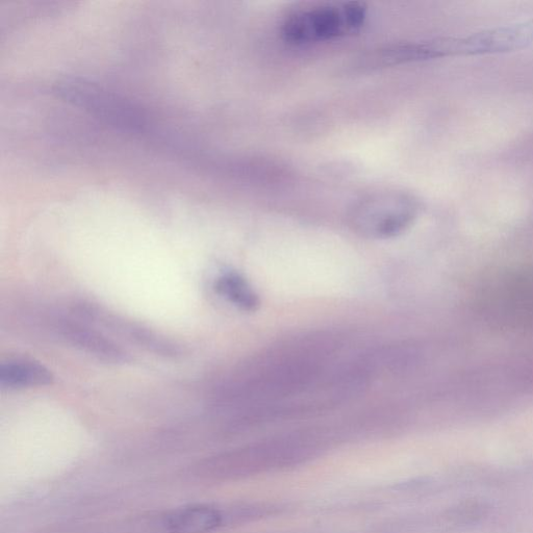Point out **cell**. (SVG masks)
Instances as JSON below:
<instances>
[{"label": "cell", "instance_id": "cell-1", "mask_svg": "<svg viewBox=\"0 0 533 533\" xmlns=\"http://www.w3.org/2000/svg\"><path fill=\"white\" fill-rule=\"evenodd\" d=\"M367 19V8L361 3H340L301 9L283 23L285 40L294 45H307L339 39L358 32Z\"/></svg>", "mask_w": 533, "mask_h": 533}, {"label": "cell", "instance_id": "cell-2", "mask_svg": "<svg viewBox=\"0 0 533 533\" xmlns=\"http://www.w3.org/2000/svg\"><path fill=\"white\" fill-rule=\"evenodd\" d=\"M419 213L415 198L400 192H380L360 199L349 213L354 232L370 239H391L412 226Z\"/></svg>", "mask_w": 533, "mask_h": 533}, {"label": "cell", "instance_id": "cell-3", "mask_svg": "<svg viewBox=\"0 0 533 533\" xmlns=\"http://www.w3.org/2000/svg\"><path fill=\"white\" fill-rule=\"evenodd\" d=\"M55 92L115 130L133 134L145 132V115L132 101L120 94L79 78L59 82Z\"/></svg>", "mask_w": 533, "mask_h": 533}, {"label": "cell", "instance_id": "cell-4", "mask_svg": "<svg viewBox=\"0 0 533 533\" xmlns=\"http://www.w3.org/2000/svg\"><path fill=\"white\" fill-rule=\"evenodd\" d=\"M453 55L450 40L392 44L363 58V67L382 68Z\"/></svg>", "mask_w": 533, "mask_h": 533}, {"label": "cell", "instance_id": "cell-5", "mask_svg": "<svg viewBox=\"0 0 533 533\" xmlns=\"http://www.w3.org/2000/svg\"><path fill=\"white\" fill-rule=\"evenodd\" d=\"M58 329L67 342L98 360L113 364L131 361L128 352L89 326L70 320H61Z\"/></svg>", "mask_w": 533, "mask_h": 533}, {"label": "cell", "instance_id": "cell-6", "mask_svg": "<svg viewBox=\"0 0 533 533\" xmlns=\"http://www.w3.org/2000/svg\"><path fill=\"white\" fill-rule=\"evenodd\" d=\"M81 313L83 316L85 315L87 318L95 320L94 322L105 325L110 328L111 331L126 337V339L131 340L149 351L165 355V357H176V355L181 352L180 348L175 344L156 333L149 331L148 328H144L135 323L126 322L125 320H121L97 308H93L92 306L85 308L83 306Z\"/></svg>", "mask_w": 533, "mask_h": 533}, {"label": "cell", "instance_id": "cell-7", "mask_svg": "<svg viewBox=\"0 0 533 533\" xmlns=\"http://www.w3.org/2000/svg\"><path fill=\"white\" fill-rule=\"evenodd\" d=\"M225 518L217 506L194 504L172 511L163 523L170 533H208L220 527Z\"/></svg>", "mask_w": 533, "mask_h": 533}, {"label": "cell", "instance_id": "cell-8", "mask_svg": "<svg viewBox=\"0 0 533 533\" xmlns=\"http://www.w3.org/2000/svg\"><path fill=\"white\" fill-rule=\"evenodd\" d=\"M54 382L45 366L33 361H12L0 367V385L9 389L43 387Z\"/></svg>", "mask_w": 533, "mask_h": 533}, {"label": "cell", "instance_id": "cell-9", "mask_svg": "<svg viewBox=\"0 0 533 533\" xmlns=\"http://www.w3.org/2000/svg\"><path fill=\"white\" fill-rule=\"evenodd\" d=\"M215 290L233 306L244 312H256L260 307L261 300L256 290L243 275L235 271L220 275L216 279Z\"/></svg>", "mask_w": 533, "mask_h": 533}]
</instances>
